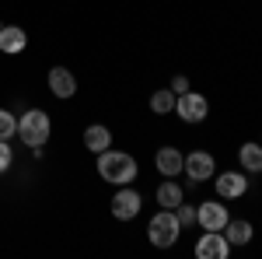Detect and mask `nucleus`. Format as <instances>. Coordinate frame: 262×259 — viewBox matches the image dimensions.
Here are the masks:
<instances>
[{
  "mask_svg": "<svg viewBox=\"0 0 262 259\" xmlns=\"http://www.w3.org/2000/svg\"><path fill=\"white\" fill-rule=\"evenodd\" d=\"M171 91H175V95H182V91H189V77H182V74H179V77L171 81Z\"/></svg>",
  "mask_w": 262,
  "mask_h": 259,
  "instance_id": "412c9836",
  "label": "nucleus"
},
{
  "mask_svg": "<svg viewBox=\"0 0 262 259\" xmlns=\"http://www.w3.org/2000/svg\"><path fill=\"white\" fill-rule=\"evenodd\" d=\"M252 235H255V228H252L248 221H227V224H224V238L231 242V245H248Z\"/></svg>",
  "mask_w": 262,
  "mask_h": 259,
  "instance_id": "4468645a",
  "label": "nucleus"
},
{
  "mask_svg": "<svg viewBox=\"0 0 262 259\" xmlns=\"http://www.w3.org/2000/svg\"><path fill=\"white\" fill-rule=\"evenodd\" d=\"M175 217H179L182 228H185V224H196V207H185V203H179V207H175Z\"/></svg>",
  "mask_w": 262,
  "mask_h": 259,
  "instance_id": "6ab92c4d",
  "label": "nucleus"
},
{
  "mask_svg": "<svg viewBox=\"0 0 262 259\" xmlns=\"http://www.w3.org/2000/svg\"><path fill=\"white\" fill-rule=\"evenodd\" d=\"M175 112H179L182 123H203L206 112H210V102H206V95L189 88V91H182L179 98H175Z\"/></svg>",
  "mask_w": 262,
  "mask_h": 259,
  "instance_id": "20e7f679",
  "label": "nucleus"
},
{
  "mask_svg": "<svg viewBox=\"0 0 262 259\" xmlns=\"http://www.w3.org/2000/svg\"><path fill=\"white\" fill-rule=\"evenodd\" d=\"M18 137L25 140V147H32L35 154H42V147L49 140V116L42 109H28L18 119Z\"/></svg>",
  "mask_w": 262,
  "mask_h": 259,
  "instance_id": "f03ea898",
  "label": "nucleus"
},
{
  "mask_svg": "<svg viewBox=\"0 0 262 259\" xmlns=\"http://www.w3.org/2000/svg\"><path fill=\"white\" fill-rule=\"evenodd\" d=\"M238 161H242L245 172H262V144H242V151H238Z\"/></svg>",
  "mask_w": 262,
  "mask_h": 259,
  "instance_id": "2eb2a0df",
  "label": "nucleus"
},
{
  "mask_svg": "<svg viewBox=\"0 0 262 259\" xmlns=\"http://www.w3.org/2000/svg\"><path fill=\"white\" fill-rule=\"evenodd\" d=\"M196 221H200L203 231H224V224H227V207L224 203H217V200H206V203H200L196 207Z\"/></svg>",
  "mask_w": 262,
  "mask_h": 259,
  "instance_id": "423d86ee",
  "label": "nucleus"
},
{
  "mask_svg": "<svg viewBox=\"0 0 262 259\" xmlns=\"http://www.w3.org/2000/svg\"><path fill=\"white\" fill-rule=\"evenodd\" d=\"M248 193V179H245L242 172H224L221 179H217V196L221 200H238Z\"/></svg>",
  "mask_w": 262,
  "mask_h": 259,
  "instance_id": "9d476101",
  "label": "nucleus"
},
{
  "mask_svg": "<svg viewBox=\"0 0 262 259\" xmlns=\"http://www.w3.org/2000/svg\"><path fill=\"white\" fill-rule=\"evenodd\" d=\"M182 172L189 175V186H200V182L213 179L217 161H213V154H210V151H192V154L185 158V165H182Z\"/></svg>",
  "mask_w": 262,
  "mask_h": 259,
  "instance_id": "39448f33",
  "label": "nucleus"
},
{
  "mask_svg": "<svg viewBox=\"0 0 262 259\" xmlns=\"http://www.w3.org/2000/svg\"><path fill=\"white\" fill-rule=\"evenodd\" d=\"M14 133H18V119L7 109H0V140H11Z\"/></svg>",
  "mask_w": 262,
  "mask_h": 259,
  "instance_id": "a211bd4d",
  "label": "nucleus"
},
{
  "mask_svg": "<svg viewBox=\"0 0 262 259\" xmlns=\"http://www.w3.org/2000/svg\"><path fill=\"white\" fill-rule=\"evenodd\" d=\"M227 256H231V242L221 231H206L196 242V259H227Z\"/></svg>",
  "mask_w": 262,
  "mask_h": 259,
  "instance_id": "6e6552de",
  "label": "nucleus"
},
{
  "mask_svg": "<svg viewBox=\"0 0 262 259\" xmlns=\"http://www.w3.org/2000/svg\"><path fill=\"white\" fill-rule=\"evenodd\" d=\"M175 98H179V95H175L171 88H161V91L150 95V109H154L158 116H168V112H175Z\"/></svg>",
  "mask_w": 262,
  "mask_h": 259,
  "instance_id": "dca6fc26",
  "label": "nucleus"
},
{
  "mask_svg": "<svg viewBox=\"0 0 262 259\" xmlns=\"http://www.w3.org/2000/svg\"><path fill=\"white\" fill-rule=\"evenodd\" d=\"M98 175L105 182H116V186H129V182L137 179V161H133V154H126V151L105 147L98 154Z\"/></svg>",
  "mask_w": 262,
  "mask_h": 259,
  "instance_id": "f257e3e1",
  "label": "nucleus"
},
{
  "mask_svg": "<svg viewBox=\"0 0 262 259\" xmlns=\"http://www.w3.org/2000/svg\"><path fill=\"white\" fill-rule=\"evenodd\" d=\"M140 207H143V200L137 189H129V186H122L119 193L112 196V217H119V221H133L137 214H140Z\"/></svg>",
  "mask_w": 262,
  "mask_h": 259,
  "instance_id": "0eeeda50",
  "label": "nucleus"
},
{
  "mask_svg": "<svg viewBox=\"0 0 262 259\" xmlns=\"http://www.w3.org/2000/svg\"><path fill=\"white\" fill-rule=\"evenodd\" d=\"M154 165H158V172H161L164 179H175L182 172V165H185V158H182V151H175V147H161L154 154Z\"/></svg>",
  "mask_w": 262,
  "mask_h": 259,
  "instance_id": "9b49d317",
  "label": "nucleus"
},
{
  "mask_svg": "<svg viewBox=\"0 0 262 259\" xmlns=\"http://www.w3.org/2000/svg\"><path fill=\"white\" fill-rule=\"evenodd\" d=\"M158 203H161L164 210H175L182 203V186H175V182H161L158 186Z\"/></svg>",
  "mask_w": 262,
  "mask_h": 259,
  "instance_id": "f3484780",
  "label": "nucleus"
},
{
  "mask_svg": "<svg viewBox=\"0 0 262 259\" xmlns=\"http://www.w3.org/2000/svg\"><path fill=\"white\" fill-rule=\"evenodd\" d=\"M25 46H28V35H25V28H18V25H4V28H0V53H11V56H18Z\"/></svg>",
  "mask_w": 262,
  "mask_h": 259,
  "instance_id": "f8f14e48",
  "label": "nucleus"
},
{
  "mask_svg": "<svg viewBox=\"0 0 262 259\" xmlns=\"http://www.w3.org/2000/svg\"><path fill=\"white\" fill-rule=\"evenodd\" d=\"M46 81H49V91H53L56 98H74V95H77V81H74V74H70L67 67H53Z\"/></svg>",
  "mask_w": 262,
  "mask_h": 259,
  "instance_id": "1a4fd4ad",
  "label": "nucleus"
},
{
  "mask_svg": "<svg viewBox=\"0 0 262 259\" xmlns=\"http://www.w3.org/2000/svg\"><path fill=\"white\" fill-rule=\"evenodd\" d=\"M179 231H182V224L175 217V210H158L150 217V224H147V238L154 242L158 249H171L179 242Z\"/></svg>",
  "mask_w": 262,
  "mask_h": 259,
  "instance_id": "7ed1b4c3",
  "label": "nucleus"
},
{
  "mask_svg": "<svg viewBox=\"0 0 262 259\" xmlns=\"http://www.w3.org/2000/svg\"><path fill=\"white\" fill-rule=\"evenodd\" d=\"M11 168V147H7V140H0V172H7Z\"/></svg>",
  "mask_w": 262,
  "mask_h": 259,
  "instance_id": "aec40b11",
  "label": "nucleus"
},
{
  "mask_svg": "<svg viewBox=\"0 0 262 259\" xmlns=\"http://www.w3.org/2000/svg\"><path fill=\"white\" fill-rule=\"evenodd\" d=\"M84 147H88V151H95V154H101L105 147H112V133H108V126L91 123V126L84 130Z\"/></svg>",
  "mask_w": 262,
  "mask_h": 259,
  "instance_id": "ddd939ff",
  "label": "nucleus"
}]
</instances>
